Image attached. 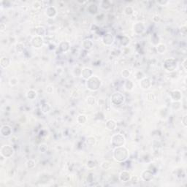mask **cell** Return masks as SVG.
Instances as JSON below:
<instances>
[{"label":"cell","instance_id":"1","mask_svg":"<svg viewBox=\"0 0 187 187\" xmlns=\"http://www.w3.org/2000/svg\"><path fill=\"white\" fill-rule=\"evenodd\" d=\"M113 156L115 160L117 162H124L128 159L129 156V152L126 148L124 146H120V147H116V149L113 151Z\"/></svg>","mask_w":187,"mask_h":187},{"label":"cell","instance_id":"22","mask_svg":"<svg viewBox=\"0 0 187 187\" xmlns=\"http://www.w3.org/2000/svg\"><path fill=\"white\" fill-rule=\"evenodd\" d=\"M69 48V44L67 42H62L59 45V49L62 52H66Z\"/></svg>","mask_w":187,"mask_h":187},{"label":"cell","instance_id":"41","mask_svg":"<svg viewBox=\"0 0 187 187\" xmlns=\"http://www.w3.org/2000/svg\"><path fill=\"white\" fill-rule=\"evenodd\" d=\"M146 97H147V99L149 100V101H153L155 99V96H154V94H152V93H148L147 94Z\"/></svg>","mask_w":187,"mask_h":187},{"label":"cell","instance_id":"36","mask_svg":"<svg viewBox=\"0 0 187 187\" xmlns=\"http://www.w3.org/2000/svg\"><path fill=\"white\" fill-rule=\"evenodd\" d=\"M15 48H16V51L17 52L21 53L23 51V49H24V46H23V45L22 43H18V44L16 45Z\"/></svg>","mask_w":187,"mask_h":187},{"label":"cell","instance_id":"5","mask_svg":"<svg viewBox=\"0 0 187 187\" xmlns=\"http://www.w3.org/2000/svg\"><path fill=\"white\" fill-rule=\"evenodd\" d=\"M112 144L116 147L123 146L125 143V138L123 135L120 134H116L112 137Z\"/></svg>","mask_w":187,"mask_h":187},{"label":"cell","instance_id":"7","mask_svg":"<svg viewBox=\"0 0 187 187\" xmlns=\"http://www.w3.org/2000/svg\"><path fill=\"white\" fill-rule=\"evenodd\" d=\"M102 41L104 45L110 46L111 45L113 44V43H114V37L110 32H107L102 36Z\"/></svg>","mask_w":187,"mask_h":187},{"label":"cell","instance_id":"46","mask_svg":"<svg viewBox=\"0 0 187 187\" xmlns=\"http://www.w3.org/2000/svg\"><path fill=\"white\" fill-rule=\"evenodd\" d=\"M187 115H185L184 117H183V119H182V122H183V124L184 125V126H187Z\"/></svg>","mask_w":187,"mask_h":187},{"label":"cell","instance_id":"42","mask_svg":"<svg viewBox=\"0 0 187 187\" xmlns=\"http://www.w3.org/2000/svg\"><path fill=\"white\" fill-rule=\"evenodd\" d=\"M39 150H40L41 152L45 153V152L48 150V147H47L45 145H41L40 146V148H39Z\"/></svg>","mask_w":187,"mask_h":187},{"label":"cell","instance_id":"13","mask_svg":"<svg viewBox=\"0 0 187 187\" xmlns=\"http://www.w3.org/2000/svg\"><path fill=\"white\" fill-rule=\"evenodd\" d=\"M92 70L90 69V68H88V67H86L84 68L82 72H81V75L82 77H83L84 79H88L89 77H91L92 76Z\"/></svg>","mask_w":187,"mask_h":187},{"label":"cell","instance_id":"40","mask_svg":"<svg viewBox=\"0 0 187 187\" xmlns=\"http://www.w3.org/2000/svg\"><path fill=\"white\" fill-rule=\"evenodd\" d=\"M40 6H41V4H40V1H36L35 2H34L33 7L34 8V9L38 10V9H40Z\"/></svg>","mask_w":187,"mask_h":187},{"label":"cell","instance_id":"50","mask_svg":"<svg viewBox=\"0 0 187 187\" xmlns=\"http://www.w3.org/2000/svg\"><path fill=\"white\" fill-rule=\"evenodd\" d=\"M168 1H157V3L158 4H163V5H165V4H166L167 3Z\"/></svg>","mask_w":187,"mask_h":187},{"label":"cell","instance_id":"18","mask_svg":"<svg viewBox=\"0 0 187 187\" xmlns=\"http://www.w3.org/2000/svg\"><path fill=\"white\" fill-rule=\"evenodd\" d=\"M171 97H172V99H173L174 101H176V102L179 101L180 99H181V91H179L178 90L173 91L171 93Z\"/></svg>","mask_w":187,"mask_h":187},{"label":"cell","instance_id":"38","mask_svg":"<svg viewBox=\"0 0 187 187\" xmlns=\"http://www.w3.org/2000/svg\"><path fill=\"white\" fill-rule=\"evenodd\" d=\"M95 166H96L95 162L94 161H92V160L88 161V163H87V167H88L89 169H93L94 167H95Z\"/></svg>","mask_w":187,"mask_h":187},{"label":"cell","instance_id":"11","mask_svg":"<svg viewBox=\"0 0 187 187\" xmlns=\"http://www.w3.org/2000/svg\"><path fill=\"white\" fill-rule=\"evenodd\" d=\"M133 28H134V31L135 33L141 34L143 33L145 29V26L142 22H137L134 25Z\"/></svg>","mask_w":187,"mask_h":187},{"label":"cell","instance_id":"34","mask_svg":"<svg viewBox=\"0 0 187 187\" xmlns=\"http://www.w3.org/2000/svg\"><path fill=\"white\" fill-rule=\"evenodd\" d=\"M87 102H88V104L89 105H94L96 103V99H95V97H91V96L88 97H87Z\"/></svg>","mask_w":187,"mask_h":187},{"label":"cell","instance_id":"49","mask_svg":"<svg viewBox=\"0 0 187 187\" xmlns=\"http://www.w3.org/2000/svg\"><path fill=\"white\" fill-rule=\"evenodd\" d=\"M5 28H6V26L3 23H1V31H4Z\"/></svg>","mask_w":187,"mask_h":187},{"label":"cell","instance_id":"3","mask_svg":"<svg viewBox=\"0 0 187 187\" xmlns=\"http://www.w3.org/2000/svg\"><path fill=\"white\" fill-rule=\"evenodd\" d=\"M124 99H125L124 96L119 91L114 92L111 96V101L116 105H121L124 102Z\"/></svg>","mask_w":187,"mask_h":187},{"label":"cell","instance_id":"2","mask_svg":"<svg viewBox=\"0 0 187 187\" xmlns=\"http://www.w3.org/2000/svg\"><path fill=\"white\" fill-rule=\"evenodd\" d=\"M101 80L97 76H91L87 79L86 87L90 91H97L101 86Z\"/></svg>","mask_w":187,"mask_h":187},{"label":"cell","instance_id":"28","mask_svg":"<svg viewBox=\"0 0 187 187\" xmlns=\"http://www.w3.org/2000/svg\"><path fill=\"white\" fill-rule=\"evenodd\" d=\"M86 120H87L86 116H84V115H79L77 118V122H78L79 124H84V123L86 121Z\"/></svg>","mask_w":187,"mask_h":187},{"label":"cell","instance_id":"12","mask_svg":"<svg viewBox=\"0 0 187 187\" xmlns=\"http://www.w3.org/2000/svg\"><path fill=\"white\" fill-rule=\"evenodd\" d=\"M153 173L151 170H145L142 173V178L144 181H150L151 180L153 179Z\"/></svg>","mask_w":187,"mask_h":187},{"label":"cell","instance_id":"14","mask_svg":"<svg viewBox=\"0 0 187 187\" xmlns=\"http://www.w3.org/2000/svg\"><path fill=\"white\" fill-rule=\"evenodd\" d=\"M130 178H131L130 174L126 171H123L120 173L119 179L122 182H127V181H129L130 180Z\"/></svg>","mask_w":187,"mask_h":187},{"label":"cell","instance_id":"24","mask_svg":"<svg viewBox=\"0 0 187 187\" xmlns=\"http://www.w3.org/2000/svg\"><path fill=\"white\" fill-rule=\"evenodd\" d=\"M96 143V138L93 136H89L86 139V144L89 146H93Z\"/></svg>","mask_w":187,"mask_h":187},{"label":"cell","instance_id":"9","mask_svg":"<svg viewBox=\"0 0 187 187\" xmlns=\"http://www.w3.org/2000/svg\"><path fill=\"white\" fill-rule=\"evenodd\" d=\"M0 133H1V135L2 137H9L12 133V129L11 127L8 125H4L1 126V130H0Z\"/></svg>","mask_w":187,"mask_h":187},{"label":"cell","instance_id":"19","mask_svg":"<svg viewBox=\"0 0 187 187\" xmlns=\"http://www.w3.org/2000/svg\"><path fill=\"white\" fill-rule=\"evenodd\" d=\"M106 127L109 130H114L116 128V122L113 119L108 120L106 123Z\"/></svg>","mask_w":187,"mask_h":187},{"label":"cell","instance_id":"33","mask_svg":"<svg viewBox=\"0 0 187 187\" xmlns=\"http://www.w3.org/2000/svg\"><path fill=\"white\" fill-rule=\"evenodd\" d=\"M101 167L104 169V170H108L111 167V164L110 162H108V161H105V162H103L101 165Z\"/></svg>","mask_w":187,"mask_h":187},{"label":"cell","instance_id":"30","mask_svg":"<svg viewBox=\"0 0 187 187\" xmlns=\"http://www.w3.org/2000/svg\"><path fill=\"white\" fill-rule=\"evenodd\" d=\"M124 12H125V14H126V15H131L132 14H133L134 10H133L132 7L127 6V7H126L125 9H124Z\"/></svg>","mask_w":187,"mask_h":187},{"label":"cell","instance_id":"51","mask_svg":"<svg viewBox=\"0 0 187 187\" xmlns=\"http://www.w3.org/2000/svg\"><path fill=\"white\" fill-rule=\"evenodd\" d=\"M77 2H78V3H80V4H86L87 1H78Z\"/></svg>","mask_w":187,"mask_h":187},{"label":"cell","instance_id":"47","mask_svg":"<svg viewBox=\"0 0 187 187\" xmlns=\"http://www.w3.org/2000/svg\"><path fill=\"white\" fill-rule=\"evenodd\" d=\"M182 66H184V69L187 70V59H185L183 62V64H182Z\"/></svg>","mask_w":187,"mask_h":187},{"label":"cell","instance_id":"44","mask_svg":"<svg viewBox=\"0 0 187 187\" xmlns=\"http://www.w3.org/2000/svg\"><path fill=\"white\" fill-rule=\"evenodd\" d=\"M131 180H132V183L133 184H136V183H137L138 182V178L137 177V176H134V177H132L131 178H130Z\"/></svg>","mask_w":187,"mask_h":187},{"label":"cell","instance_id":"29","mask_svg":"<svg viewBox=\"0 0 187 187\" xmlns=\"http://www.w3.org/2000/svg\"><path fill=\"white\" fill-rule=\"evenodd\" d=\"M125 88L126 90L128 91H131L133 88V83H132V80H126V83H125Z\"/></svg>","mask_w":187,"mask_h":187},{"label":"cell","instance_id":"37","mask_svg":"<svg viewBox=\"0 0 187 187\" xmlns=\"http://www.w3.org/2000/svg\"><path fill=\"white\" fill-rule=\"evenodd\" d=\"M121 75L122 77H124V78H127V77H129L130 75V72L128 70V69H124L121 72Z\"/></svg>","mask_w":187,"mask_h":187},{"label":"cell","instance_id":"43","mask_svg":"<svg viewBox=\"0 0 187 187\" xmlns=\"http://www.w3.org/2000/svg\"><path fill=\"white\" fill-rule=\"evenodd\" d=\"M187 26L184 25V26H181V34L184 35V36H185L186 34H187Z\"/></svg>","mask_w":187,"mask_h":187},{"label":"cell","instance_id":"8","mask_svg":"<svg viewBox=\"0 0 187 187\" xmlns=\"http://www.w3.org/2000/svg\"><path fill=\"white\" fill-rule=\"evenodd\" d=\"M32 44L34 48H40L43 46V39L40 37V36H35L33 37L32 40Z\"/></svg>","mask_w":187,"mask_h":187},{"label":"cell","instance_id":"16","mask_svg":"<svg viewBox=\"0 0 187 187\" xmlns=\"http://www.w3.org/2000/svg\"><path fill=\"white\" fill-rule=\"evenodd\" d=\"M151 80H149V78L148 77H144L141 80V82H140V86L143 89H148L151 86Z\"/></svg>","mask_w":187,"mask_h":187},{"label":"cell","instance_id":"26","mask_svg":"<svg viewBox=\"0 0 187 187\" xmlns=\"http://www.w3.org/2000/svg\"><path fill=\"white\" fill-rule=\"evenodd\" d=\"M156 50L159 54H163L166 51V45L162 43H159L156 45Z\"/></svg>","mask_w":187,"mask_h":187},{"label":"cell","instance_id":"45","mask_svg":"<svg viewBox=\"0 0 187 187\" xmlns=\"http://www.w3.org/2000/svg\"><path fill=\"white\" fill-rule=\"evenodd\" d=\"M53 90H54V88L52 86H47V88H46V91H47V92H48V93H52L53 92Z\"/></svg>","mask_w":187,"mask_h":187},{"label":"cell","instance_id":"25","mask_svg":"<svg viewBox=\"0 0 187 187\" xmlns=\"http://www.w3.org/2000/svg\"><path fill=\"white\" fill-rule=\"evenodd\" d=\"M27 98L29 99H34L37 97V92L34 90H29L26 94Z\"/></svg>","mask_w":187,"mask_h":187},{"label":"cell","instance_id":"17","mask_svg":"<svg viewBox=\"0 0 187 187\" xmlns=\"http://www.w3.org/2000/svg\"><path fill=\"white\" fill-rule=\"evenodd\" d=\"M82 46L86 50H90L93 47V42L90 39H86L83 40V42L82 43Z\"/></svg>","mask_w":187,"mask_h":187},{"label":"cell","instance_id":"21","mask_svg":"<svg viewBox=\"0 0 187 187\" xmlns=\"http://www.w3.org/2000/svg\"><path fill=\"white\" fill-rule=\"evenodd\" d=\"M35 32H36V33L37 34V36H40V37L44 36L45 34V33H46L45 29L43 26H40L36 27Z\"/></svg>","mask_w":187,"mask_h":187},{"label":"cell","instance_id":"48","mask_svg":"<svg viewBox=\"0 0 187 187\" xmlns=\"http://www.w3.org/2000/svg\"><path fill=\"white\" fill-rule=\"evenodd\" d=\"M154 21L155 22H158L159 21V15H155L154 17Z\"/></svg>","mask_w":187,"mask_h":187},{"label":"cell","instance_id":"31","mask_svg":"<svg viewBox=\"0 0 187 187\" xmlns=\"http://www.w3.org/2000/svg\"><path fill=\"white\" fill-rule=\"evenodd\" d=\"M51 109V107L48 104H43L41 107V110L43 113H47Z\"/></svg>","mask_w":187,"mask_h":187},{"label":"cell","instance_id":"6","mask_svg":"<svg viewBox=\"0 0 187 187\" xmlns=\"http://www.w3.org/2000/svg\"><path fill=\"white\" fill-rule=\"evenodd\" d=\"M1 155L4 158H10L14 154V149L10 145H3L1 148Z\"/></svg>","mask_w":187,"mask_h":187},{"label":"cell","instance_id":"4","mask_svg":"<svg viewBox=\"0 0 187 187\" xmlns=\"http://www.w3.org/2000/svg\"><path fill=\"white\" fill-rule=\"evenodd\" d=\"M164 66L165 69H167L169 72H173L175 71L178 66L177 61L174 59H167L165 61Z\"/></svg>","mask_w":187,"mask_h":187},{"label":"cell","instance_id":"23","mask_svg":"<svg viewBox=\"0 0 187 187\" xmlns=\"http://www.w3.org/2000/svg\"><path fill=\"white\" fill-rule=\"evenodd\" d=\"M98 10V7L95 4H91L88 7V11L91 14H95Z\"/></svg>","mask_w":187,"mask_h":187},{"label":"cell","instance_id":"35","mask_svg":"<svg viewBox=\"0 0 187 187\" xmlns=\"http://www.w3.org/2000/svg\"><path fill=\"white\" fill-rule=\"evenodd\" d=\"M10 85L12 86H16L18 83V80L16 78V77H12L10 79Z\"/></svg>","mask_w":187,"mask_h":187},{"label":"cell","instance_id":"32","mask_svg":"<svg viewBox=\"0 0 187 187\" xmlns=\"http://www.w3.org/2000/svg\"><path fill=\"white\" fill-rule=\"evenodd\" d=\"M26 167L29 169H32L35 167V162L34 161L33 159H29L26 162Z\"/></svg>","mask_w":187,"mask_h":187},{"label":"cell","instance_id":"39","mask_svg":"<svg viewBox=\"0 0 187 187\" xmlns=\"http://www.w3.org/2000/svg\"><path fill=\"white\" fill-rule=\"evenodd\" d=\"M136 78L137 79V80H142L143 78V73L142 72H140V71H138L137 73H136Z\"/></svg>","mask_w":187,"mask_h":187},{"label":"cell","instance_id":"15","mask_svg":"<svg viewBox=\"0 0 187 187\" xmlns=\"http://www.w3.org/2000/svg\"><path fill=\"white\" fill-rule=\"evenodd\" d=\"M10 59L8 57L4 56V57L1 58L0 65L2 68H7V67L10 66Z\"/></svg>","mask_w":187,"mask_h":187},{"label":"cell","instance_id":"27","mask_svg":"<svg viewBox=\"0 0 187 187\" xmlns=\"http://www.w3.org/2000/svg\"><path fill=\"white\" fill-rule=\"evenodd\" d=\"M101 7L104 10H108L110 7V3L108 1H102L101 2Z\"/></svg>","mask_w":187,"mask_h":187},{"label":"cell","instance_id":"20","mask_svg":"<svg viewBox=\"0 0 187 187\" xmlns=\"http://www.w3.org/2000/svg\"><path fill=\"white\" fill-rule=\"evenodd\" d=\"M120 43L122 46L126 47L130 43V38L127 36H122L120 40Z\"/></svg>","mask_w":187,"mask_h":187},{"label":"cell","instance_id":"10","mask_svg":"<svg viewBox=\"0 0 187 187\" xmlns=\"http://www.w3.org/2000/svg\"><path fill=\"white\" fill-rule=\"evenodd\" d=\"M56 13H57L56 9L54 7H53V6H50V7H47V9L45 10L46 15L48 18H52L55 17Z\"/></svg>","mask_w":187,"mask_h":187}]
</instances>
